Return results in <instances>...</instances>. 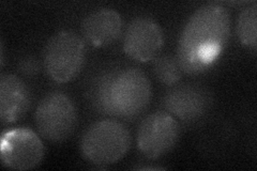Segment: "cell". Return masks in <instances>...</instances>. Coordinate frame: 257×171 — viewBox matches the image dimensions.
<instances>
[{"mask_svg":"<svg viewBox=\"0 0 257 171\" xmlns=\"http://www.w3.org/2000/svg\"><path fill=\"white\" fill-rule=\"evenodd\" d=\"M230 15L220 4H207L193 13L184 26L177 48L183 73L195 75L208 70L226 47Z\"/></svg>","mask_w":257,"mask_h":171,"instance_id":"obj_1","label":"cell"},{"mask_svg":"<svg viewBox=\"0 0 257 171\" xmlns=\"http://www.w3.org/2000/svg\"><path fill=\"white\" fill-rule=\"evenodd\" d=\"M90 99L101 113L122 119H135L151 101L148 77L135 68L102 73L90 88Z\"/></svg>","mask_w":257,"mask_h":171,"instance_id":"obj_2","label":"cell"},{"mask_svg":"<svg viewBox=\"0 0 257 171\" xmlns=\"http://www.w3.org/2000/svg\"><path fill=\"white\" fill-rule=\"evenodd\" d=\"M131 141V134L122 123L103 120L87 128L80 140V153L93 165L108 166L126 155Z\"/></svg>","mask_w":257,"mask_h":171,"instance_id":"obj_3","label":"cell"},{"mask_svg":"<svg viewBox=\"0 0 257 171\" xmlns=\"http://www.w3.org/2000/svg\"><path fill=\"white\" fill-rule=\"evenodd\" d=\"M85 57L84 40L73 31H60L45 46L44 68L56 83L66 84L78 76L84 67Z\"/></svg>","mask_w":257,"mask_h":171,"instance_id":"obj_4","label":"cell"},{"mask_svg":"<svg viewBox=\"0 0 257 171\" xmlns=\"http://www.w3.org/2000/svg\"><path fill=\"white\" fill-rule=\"evenodd\" d=\"M35 121L40 136L47 141L59 143L74 133L77 111L69 96L61 92H52L38 104Z\"/></svg>","mask_w":257,"mask_h":171,"instance_id":"obj_5","label":"cell"},{"mask_svg":"<svg viewBox=\"0 0 257 171\" xmlns=\"http://www.w3.org/2000/svg\"><path fill=\"white\" fill-rule=\"evenodd\" d=\"M44 154L41 138L30 128H13L2 137L0 157L7 168L19 171L35 169L42 162Z\"/></svg>","mask_w":257,"mask_h":171,"instance_id":"obj_6","label":"cell"},{"mask_svg":"<svg viewBox=\"0 0 257 171\" xmlns=\"http://www.w3.org/2000/svg\"><path fill=\"white\" fill-rule=\"evenodd\" d=\"M180 128L174 116L157 111L144 119L138 132V146L144 156L157 159L171 152L179 139Z\"/></svg>","mask_w":257,"mask_h":171,"instance_id":"obj_7","label":"cell"},{"mask_svg":"<svg viewBox=\"0 0 257 171\" xmlns=\"http://www.w3.org/2000/svg\"><path fill=\"white\" fill-rule=\"evenodd\" d=\"M163 43V31L159 24L149 18H138L125 30L123 51L135 61L148 62L156 58Z\"/></svg>","mask_w":257,"mask_h":171,"instance_id":"obj_8","label":"cell"},{"mask_svg":"<svg viewBox=\"0 0 257 171\" xmlns=\"http://www.w3.org/2000/svg\"><path fill=\"white\" fill-rule=\"evenodd\" d=\"M123 21L118 12L100 9L87 15L82 24L84 39L95 47L108 46L121 36Z\"/></svg>","mask_w":257,"mask_h":171,"instance_id":"obj_9","label":"cell"},{"mask_svg":"<svg viewBox=\"0 0 257 171\" xmlns=\"http://www.w3.org/2000/svg\"><path fill=\"white\" fill-rule=\"evenodd\" d=\"M31 94L28 87L19 77L4 74L0 77V117L3 124L19 121L29 110Z\"/></svg>","mask_w":257,"mask_h":171,"instance_id":"obj_10","label":"cell"},{"mask_svg":"<svg viewBox=\"0 0 257 171\" xmlns=\"http://www.w3.org/2000/svg\"><path fill=\"white\" fill-rule=\"evenodd\" d=\"M208 96L199 88L182 86L165 97V107L172 116L184 122L196 121L207 110Z\"/></svg>","mask_w":257,"mask_h":171,"instance_id":"obj_11","label":"cell"},{"mask_svg":"<svg viewBox=\"0 0 257 171\" xmlns=\"http://www.w3.org/2000/svg\"><path fill=\"white\" fill-rule=\"evenodd\" d=\"M237 36L240 42L247 48L256 50L257 46V9L254 4L240 13L237 22Z\"/></svg>","mask_w":257,"mask_h":171,"instance_id":"obj_12","label":"cell"},{"mask_svg":"<svg viewBox=\"0 0 257 171\" xmlns=\"http://www.w3.org/2000/svg\"><path fill=\"white\" fill-rule=\"evenodd\" d=\"M154 72L161 83L166 86H174L181 79L182 70L176 57L164 55L156 59Z\"/></svg>","mask_w":257,"mask_h":171,"instance_id":"obj_13","label":"cell"},{"mask_svg":"<svg viewBox=\"0 0 257 171\" xmlns=\"http://www.w3.org/2000/svg\"><path fill=\"white\" fill-rule=\"evenodd\" d=\"M19 69L22 72L23 75L34 77L39 73L40 66H39L37 59L30 58V57H28V58H25L20 62Z\"/></svg>","mask_w":257,"mask_h":171,"instance_id":"obj_14","label":"cell"},{"mask_svg":"<svg viewBox=\"0 0 257 171\" xmlns=\"http://www.w3.org/2000/svg\"><path fill=\"white\" fill-rule=\"evenodd\" d=\"M0 45H2V51H0V54H2V60H0V61H2V67L4 66V62H5V56H4V44H3V42H2V44H0Z\"/></svg>","mask_w":257,"mask_h":171,"instance_id":"obj_15","label":"cell"},{"mask_svg":"<svg viewBox=\"0 0 257 171\" xmlns=\"http://www.w3.org/2000/svg\"><path fill=\"white\" fill-rule=\"evenodd\" d=\"M138 169H142V170H157V169H163V168H156V167H141Z\"/></svg>","mask_w":257,"mask_h":171,"instance_id":"obj_16","label":"cell"}]
</instances>
